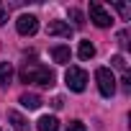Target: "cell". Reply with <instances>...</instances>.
I'll return each mask as SVG.
<instances>
[{"instance_id":"14","label":"cell","mask_w":131,"mask_h":131,"mask_svg":"<svg viewBox=\"0 0 131 131\" xmlns=\"http://www.w3.org/2000/svg\"><path fill=\"white\" fill-rule=\"evenodd\" d=\"M116 10L121 13V18H128L131 16V5L128 3H116Z\"/></svg>"},{"instance_id":"11","label":"cell","mask_w":131,"mask_h":131,"mask_svg":"<svg viewBox=\"0 0 131 131\" xmlns=\"http://www.w3.org/2000/svg\"><path fill=\"white\" fill-rule=\"evenodd\" d=\"M10 77H13V67H10V62H0V88L10 85Z\"/></svg>"},{"instance_id":"20","label":"cell","mask_w":131,"mask_h":131,"mask_svg":"<svg viewBox=\"0 0 131 131\" xmlns=\"http://www.w3.org/2000/svg\"><path fill=\"white\" fill-rule=\"evenodd\" d=\"M0 131H3V128H0Z\"/></svg>"},{"instance_id":"4","label":"cell","mask_w":131,"mask_h":131,"mask_svg":"<svg viewBox=\"0 0 131 131\" xmlns=\"http://www.w3.org/2000/svg\"><path fill=\"white\" fill-rule=\"evenodd\" d=\"M90 21L98 26V28H108L111 23H113V18H111V13L100 5V3H90Z\"/></svg>"},{"instance_id":"15","label":"cell","mask_w":131,"mask_h":131,"mask_svg":"<svg viewBox=\"0 0 131 131\" xmlns=\"http://www.w3.org/2000/svg\"><path fill=\"white\" fill-rule=\"evenodd\" d=\"M67 131H88V128H85L82 121H70V123H67Z\"/></svg>"},{"instance_id":"8","label":"cell","mask_w":131,"mask_h":131,"mask_svg":"<svg viewBox=\"0 0 131 131\" xmlns=\"http://www.w3.org/2000/svg\"><path fill=\"white\" fill-rule=\"evenodd\" d=\"M8 121H10V126H13L16 131H28V121H26L18 111H8Z\"/></svg>"},{"instance_id":"1","label":"cell","mask_w":131,"mask_h":131,"mask_svg":"<svg viewBox=\"0 0 131 131\" xmlns=\"http://www.w3.org/2000/svg\"><path fill=\"white\" fill-rule=\"evenodd\" d=\"M21 82H34L41 88H51L54 85V72L44 64H26L21 70Z\"/></svg>"},{"instance_id":"18","label":"cell","mask_w":131,"mask_h":131,"mask_svg":"<svg viewBox=\"0 0 131 131\" xmlns=\"http://www.w3.org/2000/svg\"><path fill=\"white\" fill-rule=\"evenodd\" d=\"M118 44H121V46H126V31H121V34H118Z\"/></svg>"},{"instance_id":"9","label":"cell","mask_w":131,"mask_h":131,"mask_svg":"<svg viewBox=\"0 0 131 131\" xmlns=\"http://www.w3.org/2000/svg\"><path fill=\"white\" fill-rule=\"evenodd\" d=\"M70 57H72L70 46H54V49H51V59H54L57 64H67Z\"/></svg>"},{"instance_id":"13","label":"cell","mask_w":131,"mask_h":131,"mask_svg":"<svg viewBox=\"0 0 131 131\" xmlns=\"http://www.w3.org/2000/svg\"><path fill=\"white\" fill-rule=\"evenodd\" d=\"M70 18H72V23H75L77 28H80V26H85V16H82L77 8H72V10H70Z\"/></svg>"},{"instance_id":"16","label":"cell","mask_w":131,"mask_h":131,"mask_svg":"<svg viewBox=\"0 0 131 131\" xmlns=\"http://www.w3.org/2000/svg\"><path fill=\"white\" fill-rule=\"evenodd\" d=\"M111 64H113V67H118V70H126V59H123L121 54H116V57L111 59Z\"/></svg>"},{"instance_id":"7","label":"cell","mask_w":131,"mask_h":131,"mask_svg":"<svg viewBox=\"0 0 131 131\" xmlns=\"http://www.w3.org/2000/svg\"><path fill=\"white\" fill-rule=\"evenodd\" d=\"M18 103H21L23 108H28V111H36V108L41 105V98H39L36 93H23V95L18 98Z\"/></svg>"},{"instance_id":"12","label":"cell","mask_w":131,"mask_h":131,"mask_svg":"<svg viewBox=\"0 0 131 131\" xmlns=\"http://www.w3.org/2000/svg\"><path fill=\"white\" fill-rule=\"evenodd\" d=\"M77 54H80V59H93V57H95V46H93L90 41H80Z\"/></svg>"},{"instance_id":"10","label":"cell","mask_w":131,"mask_h":131,"mask_svg":"<svg viewBox=\"0 0 131 131\" xmlns=\"http://www.w3.org/2000/svg\"><path fill=\"white\" fill-rule=\"evenodd\" d=\"M36 128L39 131H59V121L54 116H41L39 123H36Z\"/></svg>"},{"instance_id":"6","label":"cell","mask_w":131,"mask_h":131,"mask_svg":"<svg viewBox=\"0 0 131 131\" xmlns=\"http://www.w3.org/2000/svg\"><path fill=\"white\" fill-rule=\"evenodd\" d=\"M46 34L49 36H64V39H70L72 36V26L67 21H51L49 28H46Z\"/></svg>"},{"instance_id":"2","label":"cell","mask_w":131,"mask_h":131,"mask_svg":"<svg viewBox=\"0 0 131 131\" xmlns=\"http://www.w3.org/2000/svg\"><path fill=\"white\" fill-rule=\"evenodd\" d=\"M95 82H98V90H100L103 98H111L116 93V77H113V72L108 67H98L95 70Z\"/></svg>"},{"instance_id":"19","label":"cell","mask_w":131,"mask_h":131,"mask_svg":"<svg viewBox=\"0 0 131 131\" xmlns=\"http://www.w3.org/2000/svg\"><path fill=\"white\" fill-rule=\"evenodd\" d=\"M51 105H54V108H62V105H64V100H62V98H54V100H51Z\"/></svg>"},{"instance_id":"5","label":"cell","mask_w":131,"mask_h":131,"mask_svg":"<svg viewBox=\"0 0 131 131\" xmlns=\"http://www.w3.org/2000/svg\"><path fill=\"white\" fill-rule=\"evenodd\" d=\"M16 28H18V34H21V36H34V34L39 31V18H36V16H31V13H23V16H18Z\"/></svg>"},{"instance_id":"3","label":"cell","mask_w":131,"mask_h":131,"mask_svg":"<svg viewBox=\"0 0 131 131\" xmlns=\"http://www.w3.org/2000/svg\"><path fill=\"white\" fill-rule=\"evenodd\" d=\"M64 82H67V88L72 93H82L88 88V72L82 67H70L67 72H64Z\"/></svg>"},{"instance_id":"17","label":"cell","mask_w":131,"mask_h":131,"mask_svg":"<svg viewBox=\"0 0 131 131\" xmlns=\"http://www.w3.org/2000/svg\"><path fill=\"white\" fill-rule=\"evenodd\" d=\"M5 21H8V8H5L3 3H0V26H3Z\"/></svg>"}]
</instances>
